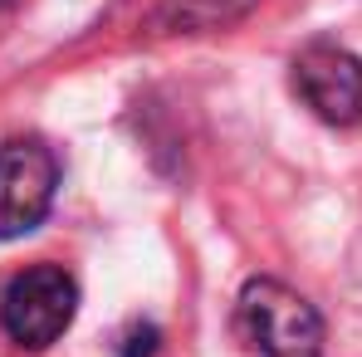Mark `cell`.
<instances>
[{
  "instance_id": "1",
  "label": "cell",
  "mask_w": 362,
  "mask_h": 357,
  "mask_svg": "<svg viewBox=\"0 0 362 357\" xmlns=\"http://www.w3.org/2000/svg\"><path fill=\"white\" fill-rule=\"evenodd\" d=\"M235 333L259 357H323V318L279 279H250L235 303Z\"/></svg>"
},
{
  "instance_id": "2",
  "label": "cell",
  "mask_w": 362,
  "mask_h": 357,
  "mask_svg": "<svg viewBox=\"0 0 362 357\" xmlns=\"http://www.w3.org/2000/svg\"><path fill=\"white\" fill-rule=\"evenodd\" d=\"M78 313V284L59 264H30L0 289V328L15 348H49L69 333Z\"/></svg>"
},
{
  "instance_id": "3",
  "label": "cell",
  "mask_w": 362,
  "mask_h": 357,
  "mask_svg": "<svg viewBox=\"0 0 362 357\" xmlns=\"http://www.w3.org/2000/svg\"><path fill=\"white\" fill-rule=\"evenodd\" d=\"M59 191V157L35 142V137H15L0 147V240L30 235Z\"/></svg>"
},
{
  "instance_id": "4",
  "label": "cell",
  "mask_w": 362,
  "mask_h": 357,
  "mask_svg": "<svg viewBox=\"0 0 362 357\" xmlns=\"http://www.w3.org/2000/svg\"><path fill=\"white\" fill-rule=\"evenodd\" d=\"M294 93L313 118L353 127L362 122V59L333 40H313L294 59Z\"/></svg>"
},
{
  "instance_id": "5",
  "label": "cell",
  "mask_w": 362,
  "mask_h": 357,
  "mask_svg": "<svg viewBox=\"0 0 362 357\" xmlns=\"http://www.w3.org/2000/svg\"><path fill=\"white\" fill-rule=\"evenodd\" d=\"M255 0H167L162 10V25L172 35H196V30H221V25H235L240 15H250Z\"/></svg>"
},
{
  "instance_id": "6",
  "label": "cell",
  "mask_w": 362,
  "mask_h": 357,
  "mask_svg": "<svg viewBox=\"0 0 362 357\" xmlns=\"http://www.w3.org/2000/svg\"><path fill=\"white\" fill-rule=\"evenodd\" d=\"M162 333L152 323H127V333L118 338V357H157Z\"/></svg>"
},
{
  "instance_id": "7",
  "label": "cell",
  "mask_w": 362,
  "mask_h": 357,
  "mask_svg": "<svg viewBox=\"0 0 362 357\" xmlns=\"http://www.w3.org/2000/svg\"><path fill=\"white\" fill-rule=\"evenodd\" d=\"M10 5H20V0H0V10H10Z\"/></svg>"
}]
</instances>
